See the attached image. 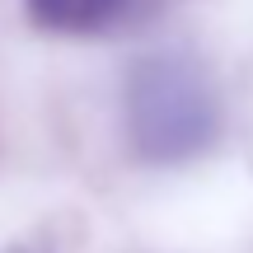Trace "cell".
Returning a JSON list of instances; mask_svg holds the SVG:
<instances>
[{
    "instance_id": "cell-2",
    "label": "cell",
    "mask_w": 253,
    "mask_h": 253,
    "mask_svg": "<svg viewBox=\"0 0 253 253\" xmlns=\"http://www.w3.org/2000/svg\"><path fill=\"white\" fill-rule=\"evenodd\" d=\"M122 0H28V14L56 33H89L118 14Z\"/></svg>"
},
{
    "instance_id": "cell-1",
    "label": "cell",
    "mask_w": 253,
    "mask_h": 253,
    "mask_svg": "<svg viewBox=\"0 0 253 253\" xmlns=\"http://www.w3.org/2000/svg\"><path fill=\"white\" fill-rule=\"evenodd\" d=\"M220 131V103L192 56L160 52L126 75V136L145 164H183Z\"/></svg>"
}]
</instances>
